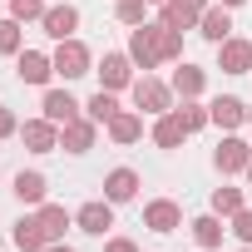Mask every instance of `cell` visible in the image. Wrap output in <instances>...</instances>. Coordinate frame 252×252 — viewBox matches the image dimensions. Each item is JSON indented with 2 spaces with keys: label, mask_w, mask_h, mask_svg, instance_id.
I'll list each match as a JSON object with an SVG mask.
<instances>
[{
  "label": "cell",
  "mask_w": 252,
  "mask_h": 252,
  "mask_svg": "<svg viewBox=\"0 0 252 252\" xmlns=\"http://www.w3.org/2000/svg\"><path fill=\"white\" fill-rule=\"evenodd\" d=\"M15 79L20 84H50L55 79V60L45 50H20L15 55Z\"/></svg>",
  "instance_id": "8fae6325"
},
{
  "label": "cell",
  "mask_w": 252,
  "mask_h": 252,
  "mask_svg": "<svg viewBox=\"0 0 252 252\" xmlns=\"http://www.w3.org/2000/svg\"><path fill=\"white\" fill-rule=\"evenodd\" d=\"M158 55H163V64H178L183 60V30L158 25Z\"/></svg>",
  "instance_id": "f546056e"
},
{
  "label": "cell",
  "mask_w": 252,
  "mask_h": 252,
  "mask_svg": "<svg viewBox=\"0 0 252 252\" xmlns=\"http://www.w3.org/2000/svg\"><path fill=\"white\" fill-rule=\"evenodd\" d=\"M208 114H213V124H218L222 134H232V129H242V124H247V104H242L237 94H218V99L208 104Z\"/></svg>",
  "instance_id": "ac0fdd59"
},
{
  "label": "cell",
  "mask_w": 252,
  "mask_h": 252,
  "mask_svg": "<svg viewBox=\"0 0 252 252\" xmlns=\"http://www.w3.org/2000/svg\"><path fill=\"white\" fill-rule=\"evenodd\" d=\"M74 227L89 232V237H104V232L114 227V203H109V198H89V203L74 213Z\"/></svg>",
  "instance_id": "7c38bea8"
},
{
  "label": "cell",
  "mask_w": 252,
  "mask_h": 252,
  "mask_svg": "<svg viewBox=\"0 0 252 252\" xmlns=\"http://www.w3.org/2000/svg\"><path fill=\"white\" fill-rule=\"evenodd\" d=\"M213 5V0H163L158 5V25H168V30H198V15Z\"/></svg>",
  "instance_id": "8992f818"
},
{
  "label": "cell",
  "mask_w": 252,
  "mask_h": 252,
  "mask_svg": "<svg viewBox=\"0 0 252 252\" xmlns=\"http://www.w3.org/2000/svg\"><path fill=\"white\" fill-rule=\"evenodd\" d=\"M104 134H109V139H114L119 149L139 144V139H144V114H139V109H119V114H114V119L104 124Z\"/></svg>",
  "instance_id": "2e32d148"
},
{
  "label": "cell",
  "mask_w": 252,
  "mask_h": 252,
  "mask_svg": "<svg viewBox=\"0 0 252 252\" xmlns=\"http://www.w3.org/2000/svg\"><path fill=\"white\" fill-rule=\"evenodd\" d=\"M149 5H163V0H149Z\"/></svg>",
  "instance_id": "f35d334b"
},
{
  "label": "cell",
  "mask_w": 252,
  "mask_h": 252,
  "mask_svg": "<svg viewBox=\"0 0 252 252\" xmlns=\"http://www.w3.org/2000/svg\"><path fill=\"white\" fill-rule=\"evenodd\" d=\"M45 10H50L45 0H10V15H15L20 25H25V20H45Z\"/></svg>",
  "instance_id": "4dcf8cb0"
},
{
  "label": "cell",
  "mask_w": 252,
  "mask_h": 252,
  "mask_svg": "<svg viewBox=\"0 0 252 252\" xmlns=\"http://www.w3.org/2000/svg\"><path fill=\"white\" fill-rule=\"evenodd\" d=\"M129 94H134V109H139V114H149V119H158V114L178 109V104H173V99H178V94H173V84H163V79H154V74H139Z\"/></svg>",
  "instance_id": "6da1fadb"
},
{
  "label": "cell",
  "mask_w": 252,
  "mask_h": 252,
  "mask_svg": "<svg viewBox=\"0 0 252 252\" xmlns=\"http://www.w3.org/2000/svg\"><path fill=\"white\" fill-rule=\"evenodd\" d=\"M104 252H139V242H134V237H109Z\"/></svg>",
  "instance_id": "836d02e7"
},
{
  "label": "cell",
  "mask_w": 252,
  "mask_h": 252,
  "mask_svg": "<svg viewBox=\"0 0 252 252\" xmlns=\"http://www.w3.org/2000/svg\"><path fill=\"white\" fill-rule=\"evenodd\" d=\"M247 124H252V104H247Z\"/></svg>",
  "instance_id": "74e56055"
},
{
  "label": "cell",
  "mask_w": 252,
  "mask_h": 252,
  "mask_svg": "<svg viewBox=\"0 0 252 252\" xmlns=\"http://www.w3.org/2000/svg\"><path fill=\"white\" fill-rule=\"evenodd\" d=\"M10 134H20V119H15L5 104H0V139H10Z\"/></svg>",
  "instance_id": "d6a6232c"
},
{
  "label": "cell",
  "mask_w": 252,
  "mask_h": 252,
  "mask_svg": "<svg viewBox=\"0 0 252 252\" xmlns=\"http://www.w3.org/2000/svg\"><path fill=\"white\" fill-rule=\"evenodd\" d=\"M94 139H99V124H94L89 114H79L74 124H64V129H60V149H64V154H89Z\"/></svg>",
  "instance_id": "5bb4252c"
},
{
  "label": "cell",
  "mask_w": 252,
  "mask_h": 252,
  "mask_svg": "<svg viewBox=\"0 0 252 252\" xmlns=\"http://www.w3.org/2000/svg\"><path fill=\"white\" fill-rule=\"evenodd\" d=\"M35 222H40L45 242H64V232L74 227V213L60 208V203H40V208H35Z\"/></svg>",
  "instance_id": "e0dca14e"
},
{
  "label": "cell",
  "mask_w": 252,
  "mask_h": 252,
  "mask_svg": "<svg viewBox=\"0 0 252 252\" xmlns=\"http://www.w3.org/2000/svg\"><path fill=\"white\" fill-rule=\"evenodd\" d=\"M40 30L60 45V40H74V30H79V5H69V0H60V5H50L45 10V20H40Z\"/></svg>",
  "instance_id": "9c48e42d"
},
{
  "label": "cell",
  "mask_w": 252,
  "mask_h": 252,
  "mask_svg": "<svg viewBox=\"0 0 252 252\" xmlns=\"http://www.w3.org/2000/svg\"><path fill=\"white\" fill-rule=\"evenodd\" d=\"M45 252H74V247H69V242H50Z\"/></svg>",
  "instance_id": "e575fe53"
},
{
  "label": "cell",
  "mask_w": 252,
  "mask_h": 252,
  "mask_svg": "<svg viewBox=\"0 0 252 252\" xmlns=\"http://www.w3.org/2000/svg\"><path fill=\"white\" fill-rule=\"evenodd\" d=\"M10 193H15V198H20L25 208H40V203H45V193H50V178H45L40 168H20V173H15V188H10Z\"/></svg>",
  "instance_id": "ffe728a7"
},
{
  "label": "cell",
  "mask_w": 252,
  "mask_h": 252,
  "mask_svg": "<svg viewBox=\"0 0 252 252\" xmlns=\"http://www.w3.org/2000/svg\"><path fill=\"white\" fill-rule=\"evenodd\" d=\"M242 252H252V247H242Z\"/></svg>",
  "instance_id": "ab89813d"
},
{
  "label": "cell",
  "mask_w": 252,
  "mask_h": 252,
  "mask_svg": "<svg viewBox=\"0 0 252 252\" xmlns=\"http://www.w3.org/2000/svg\"><path fill=\"white\" fill-rule=\"evenodd\" d=\"M247 163H252V144L237 134H222V144L213 149V168L227 178V173H247Z\"/></svg>",
  "instance_id": "5b68a950"
},
{
  "label": "cell",
  "mask_w": 252,
  "mask_h": 252,
  "mask_svg": "<svg viewBox=\"0 0 252 252\" xmlns=\"http://www.w3.org/2000/svg\"><path fill=\"white\" fill-rule=\"evenodd\" d=\"M227 222H232V227H227V232H232V237H237V242H242V247H252V208H242V213H232V218H227Z\"/></svg>",
  "instance_id": "1f68e13d"
},
{
  "label": "cell",
  "mask_w": 252,
  "mask_h": 252,
  "mask_svg": "<svg viewBox=\"0 0 252 252\" xmlns=\"http://www.w3.org/2000/svg\"><path fill=\"white\" fill-rule=\"evenodd\" d=\"M208 208H213L218 218H232V213H242V208H247V198H242V188H227V183H222V188H213Z\"/></svg>",
  "instance_id": "d4e9b609"
},
{
  "label": "cell",
  "mask_w": 252,
  "mask_h": 252,
  "mask_svg": "<svg viewBox=\"0 0 252 252\" xmlns=\"http://www.w3.org/2000/svg\"><path fill=\"white\" fill-rule=\"evenodd\" d=\"M144 227L158 232V237H168V232L183 227V208H178L173 198H149V203H144Z\"/></svg>",
  "instance_id": "52a82bcc"
},
{
  "label": "cell",
  "mask_w": 252,
  "mask_h": 252,
  "mask_svg": "<svg viewBox=\"0 0 252 252\" xmlns=\"http://www.w3.org/2000/svg\"><path fill=\"white\" fill-rule=\"evenodd\" d=\"M114 20L129 25V30L144 25V20H149V0H119V5H114Z\"/></svg>",
  "instance_id": "f1b7e54d"
},
{
  "label": "cell",
  "mask_w": 252,
  "mask_h": 252,
  "mask_svg": "<svg viewBox=\"0 0 252 252\" xmlns=\"http://www.w3.org/2000/svg\"><path fill=\"white\" fill-rule=\"evenodd\" d=\"M84 114H89L94 124H109V119L119 114V94H114V89H99V94L84 104Z\"/></svg>",
  "instance_id": "4316f807"
},
{
  "label": "cell",
  "mask_w": 252,
  "mask_h": 252,
  "mask_svg": "<svg viewBox=\"0 0 252 252\" xmlns=\"http://www.w3.org/2000/svg\"><path fill=\"white\" fill-rule=\"evenodd\" d=\"M20 50H25V30L15 15H5L0 20V55H20Z\"/></svg>",
  "instance_id": "83f0119b"
},
{
  "label": "cell",
  "mask_w": 252,
  "mask_h": 252,
  "mask_svg": "<svg viewBox=\"0 0 252 252\" xmlns=\"http://www.w3.org/2000/svg\"><path fill=\"white\" fill-rule=\"evenodd\" d=\"M20 144L30 154H60V124H50L45 114L40 119H25L20 124Z\"/></svg>",
  "instance_id": "ba28073f"
},
{
  "label": "cell",
  "mask_w": 252,
  "mask_h": 252,
  "mask_svg": "<svg viewBox=\"0 0 252 252\" xmlns=\"http://www.w3.org/2000/svg\"><path fill=\"white\" fill-rule=\"evenodd\" d=\"M247 188H252V163H247Z\"/></svg>",
  "instance_id": "8d00e7d4"
},
{
  "label": "cell",
  "mask_w": 252,
  "mask_h": 252,
  "mask_svg": "<svg viewBox=\"0 0 252 252\" xmlns=\"http://www.w3.org/2000/svg\"><path fill=\"white\" fill-rule=\"evenodd\" d=\"M198 35H203L208 45H222V40L232 35V15H227V5H208V10L198 15Z\"/></svg>",
  "instance_id": "44dd1931"
},
{
  "label": "cell",
  "mask_w": 252,
  "mask_h": 252,
  "mask_svg": "<svg viewBox=\"0 0 252 252\" xmlns=\"http://www.w3.org/2000/svg\"><path fill=\"white\" fill-rule=\"evenodd\" d=\"M124 50H129V60H134L144 74H149V69H158V64H163V55H158V20H154V25H149V20H144V25H134V30H129V45H124Z\"/></svg>",
  "instance_id": "277c9868"
},
{
  "label": "cell",
  "mask_w": 252,
  "mask_h": 252,
  "mask_svg": "<svg viewBox=\"0 0 252 252\" xmlns=\"http://www.w3.org/2000/svg\"><path fill=\"white\" fill-rule=\"evenodd\" d=\"M139 64L129 60V50H104V60L94 64V74H99V89H114V94H124V89H134V74Z\"/></svg>",
  "instance_id": "7a4b0ae2"
},
{
  "label": "cell",
  "mask_w": 252,
  "mask_h": 252,
  "mask_svg": "<svg viewBox=\"0 0 252 252\" xmlns=\"http://www.w3.org/2000/svg\"><path fill=\"white\" fill-rule=\"evenodd\" d=\"M218 69H222V74H252V40L227 35V40L218 45Z\"/></svg>",
  "instance_id": "4fadbf2b"
},
{
  "label": "cell",
  "mask_w": 252,
  "mask_h": 252,
  "mask_svg": "<svg viewBox=\"0 0 252 252\" xmlns=\"http://www.w3.org/2000/svg\"><path fill=\"white\" fill-rule=\"evenodd\" d=\"M173 114L183 119V129H188V134H198V129H208V124H213V114H208V104H203V99H183Z\"/></svg>",
  "instance_id": "484cf974"
},
{
  "label": "cell",
  "mask_w": 252,
  "mask_h": 252,
  "mask_svg": "<svg viewBox=\"0 0 252 252\" xmlns=\"http://www.w3.org/2000/svg\"><path fill=\"white\" fill-rule=\"evenodd\" d=\"M139 188H144V178H139L134 168H109V173H104V198H109L114 208H119V203H134Z\"/></svg>",
  "instance_id": "9a60e30c"
},
{
  "label": "cell",
  "mask_w": 252,
  "mask_h": 252,
  "mask_svg": "<svg viewBox=\"0 0 252 252\" xmlns=\"http://www.w3.org/2000/svg\"><path fill=\"white\" fill-rule=\"evenodd\" d=\"M173 94L178 99H203V89H208V69L203 64H188V60H178V69H173Z\"/></svg>",
  "instance_id": "d6986e66"
},
{
  "label": "cell",
  "mask_w": 252,
  "mask_h": 252,
  "mask_svg": "<svg viewBox=\"0 0 252 252\" xmlns=\"http://www.w3.org/2000/svg\"><path fill=\"white\" fill-rule=\"evenodd\" d=\"M10 242H15V252H45V247H50L35 218H20V222L10 227Z\"/></svg>",
  "instance_id": "cb8c5ba5"
},
{
  "label": "cell",
  "mask_w": 252,
  "mask_h": 252,
  "mask_svg": "<svg viewBox=\"0 0 252 252\" xmlns=\"http://www.w3.org/2000/svg\"><path fill=\"white\" fill-rule=\"evenodd\" d=\"M183 139H188V129H183V119H178L173 109L154 119V144H158L163 154H173V149H183Z\"/></svg>",
  "instance_id": "7402d4cb"
},
{
  "label": "cell",
  "mask_w": 252,
  "mask_h": 252,
  "mask_svg": "<svg viewBox=\"0 0 252 252\" xmlns=\"http://www.w3.org/2000/svg\"><path fill=\"white\" fill-rule=\"evenodd\" d=\"M40 114H45L50 124H60V129H64V124H74V119L84 114V104H79L69 89H45V99H40Z\"/></svg>",
  "instance_id": "30bf717a"
},
{
  "label": "cell",
  "mask_w": 252,
  "mask_h": 252,
  "mask_svg": "<svg viewBox=\"0 0 252 252\" xmlns=\"http://www.w3.org/2000/svg\"><path fill=\"white\" fill-rule=\"evenodd\" d=\"M218 5H227V10H237V5H247V0H218Z\"/></svg>",
  "instance_id": "d590c367"
},
{
  "label": "cell",
  "mask_w": 252,
  "mask_h": 252,
  "mask_svg": "<svg viewBox=\"0 0 252 252\" xmlns=\"http://www.w3.org/2000/svg\"><path fill=\"white\" fill-rule=\"evenodd\" d=\"M55 74L69 84V79H84V74H94V55H89V45L84 40H60L55 45Z\"/></svg>",
  "instance_id": "3957f363"
},
{
  "label": "cell",
  "mask_w": 252,
  "mask_h": 252,
  "mask_svg": "<svg viewBox=\"0 0 252 252\" xmlns=\"http://www.w3.org/2000/svg\"><path fill=\"white\" fill-rule=\"evenodd\" d=\"M188 232H193V242H198L203 252H213V247H222V232H227V227H222L218 213H203V218L188 222Z\"/></svg>",
  "instance_id": "603a6c76"
}]
</instances>
